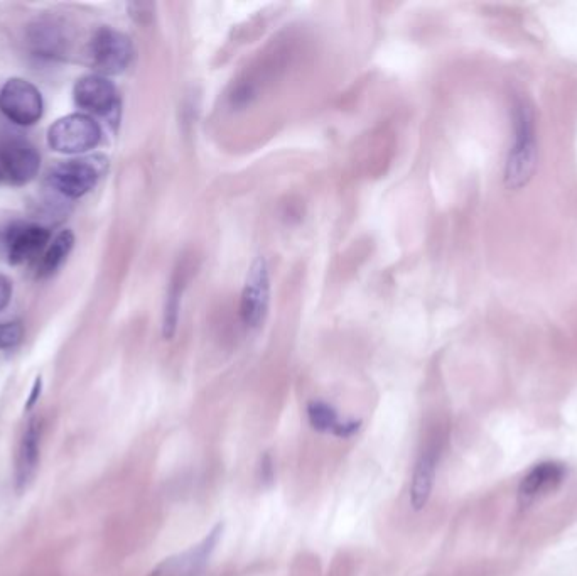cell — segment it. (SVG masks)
<instances>
[{"label":"cell","instance_id":"cell-4","mask_svg":"<svg viewBox=\"0 0 577 576\" xmlns=\"http://www.w3.org/2000/svg\"><path fill=\"white\" fill-rule=\"evenodd\" d=\"M0 110L17 125H34L43 117V97L33 83L12 78L0 92Z\"/></svg>","mask_w":577,"mask_h":576},{"label":"cell","instance_id":"cell-14","mask_svg":"<svg viewBox=\"0 0 577 576\" xmlns=\"http://www.w3.org/2000/svg\"><path fill=\"white\" fill-rule=\"evenodd\" d=\"M73 245H75V235L71 230H63L61 234L56 235L39 262V276L46 278L58 271V267L66 261V257L70 256Z\"/></svg>","mask_w":577,"mask_h":576},{"label":"cell","instance_id":"cell-17","mask_svg":"<svg viewBox=\"0 0 577 576\" xmlns=\"http://www.w3.org/2000/svg\"><path fill=\"white\" fill-rule=\"evenodd\" d=\"M12 298V284L6 276L0 274V311L6 310Z\"/></svg>","mask_w":577,"mask_h":576},{"label":"cell","instance_id":"cell-1","mask_svg":"<svg viewBox=\"0 0 577 576\" xmlns=\"http://www.w3.org/2000/svg\"><path fill=\"white\" fill-rule=\"evenodd\" d=\"M513 120H515V137L505 163L503 183L507 190L520 191L529 185L537 169L534 110L525 100H517L513 105Z\"/></svg>","mask_w":577,"mask_h":576},{"label":"cell","instance_id":"cell-12","mask_svg":"<svg viewBox=\"0 0 577 576\" xmlns=\"http://www.w3.org/2000/svg\"><path fill=\"white\" fill-rule=\"evenodd\" d=\"M223 533V524H218L213 531H211L208 536H206L205 541L196 546L195 549H191L188 553L174 558V560L166 561L162 563L159 568H157L156 573H152V576H188L193 575L196 571L200 570L201 566L205 565L208 558H210L213 549H215L216 544L220 541V536Z\"/></svg>","mask_w":577,"mask_h":576},{"label":"cell","instance_id":"cell-18","mask_svg":"<svg viewBox=\"0 0 577 576\" xmlns=\"http://www.w3.org/2000/svg\"><path fill=\"white\" fill-rule=\"evenodd\" d=\"M132 9V17H135L139 22H147L152 19V4H134L130 6Z\"/></svg>","mask_w":577,"mask_h":576},{"label":"cell","instance_id":"cell-15","mask_svg":"<svg viewBox=\"0 0 577 576\" xmlns=\"http://www.w3.org/2000/svg\"><path fill=\"white\" fill-rule=\"evenodd\" d=\"M308 418L314 430L329 431L333 435H335V431L338 430V426L341 424L335 409L324 403L309 404Z\"/></svg>","mask_w":577,"mask_h":576},{"label":"cell","instance_id":"cell-3","mask_svg":"<svg viewBox=\"0 0 577 576\" xmlns=\"http://www.w3.org/2000/svg\"><path fill=\"white\" fill-rule=\"evenodd\" d=\"M105 171L100 158L71 159L56 166L49 174V185L66 198H80L93 190Z\"/></svg>","mask_w":577,"mask_h":576},{"label":"cell","instance_id":"cell-19","mask_svg":"<svg viewBox=\"0 0 577 576\" xmlns=\"http://www.w3.org/2000/svg\"><path fill=\"white\" fill-rule=\"evenodd\" d=\"M358 430H360V421H350V423H341L338 430L335 431V435L340 436V438H350Z\"/></svg>","mask_w":577,"mask_h":576},{"label":"cell","instance_id":"cell-9","mask_svg":"<svg viewBox=\"0 0 577 576\" xmlns=\"http://www.w3.org/2000/svg\"><path fill=\"white\" fill-rule=\"evenodd\" d=\"M49 230L38 223H14L6 234L7 257L11 264H24L38 257L49 242Z\"/></svg>","mask_w":577,"mask_h":576},{"label":"cell","instance_id":"cell-10","mask_svg":"<svg viewBox=\"0 0 577 576\" xmlns=\"http://www.w3.org/2000/svg\"><path fill=\"white\" fill-rule=\"evenodd\" d=\"M73 98L81 110L97 115L112 114L119 104L114 83L102 75L80 78L73 90Z\"/></svg>","mask_w":577,"mask_h":576},{"label":"cell","instance_id":"cell-8","mask_svg":"<svg viewBox=\"0 0 577 576\" xmlns=\"http://www.w3.org/2000/svg\"><path fill=\"white\" fill-rule=\"evenodd\" d=\"M566 479V465L559 462L537 463L525 473L524 479L518 485V504L520 507H530L537 500L544 499L559 489Z\"/></svg>","mask_w":577,"mask_h":576},{"label":"cell","instance_id":"cell-16","mask_svg":"<svg viewBox=\"0 0 577 576\" xmlns=\"http://www.w3.org/2000/svg\"><path fill=\"white\" fill-rule=\"evenodd\" d=\"M22 330L21 323L17 321H7V323H0V348L7 350V348H14L21 343Z\"/></svg>","mask_w":577,"mask_h":576},{"label":"cell","instance_id":"cell-21","mask_svg":"<svg viewBox=\"0 0 577 576\" xmlns=\"http://www.w3.org/2000/svg\"><path fill=\"white\" fill-rule=\"evenodd\" d=\"M0 180H4V174H2V168H0Z\"/></svg>","mask_w":577,"mask_h":576},{"label":"cell","instance_id":"cell-2","mask_svg":"<svg viewBox=\"0 0 577 576\" xmlns=\"http://www.w3.org/2000/svg\"><path fill=\"white\" fill-rule=\"evenodd\" d=\"M102 139L97 120L87 114L66 115L56 120L48 131V144L61 154H83L92 151Z\"/></svg>","mask_w":577,"mask_h":576},{"label":"cell","instance_id":"cell-13","mask_svg":"<svg viewBox=\"0 0 577 576\" xmlns=\"http://www.w3.org/2000/svg\"><path fill=\"white\" fill-rule=\"evenodd\" d=\"M437 458H439V450L437 446L432 445L426 448L417 460L414 475H412V485H410V504L416 511L424 509L431 499L432 487L436 479Z\"/></svg>","mask_w":577,"mask_h":576},{"label":"cell","instance_id":"cell-5","mask_svg":"<svg viewBox=\"0 0 577 576\" xmlns=\"http://www.w3.org/2000/svg\"><path fill=\"white\" fill-rule=\"evenodd\" d=\"M41 166V156L31 142L19 136H9L0 141V168L4 178L24 185L34 180Z\"/></svg>","mask_w":577,"mask_h":576},{"label":"cell","instance_id":"cell-7","mask_svg":"<svg viewBox=\"0 0 577 576\" xmlns=\"http://www.w3.org/2000/svg\"><path fill=\"white\" fill-rule=\"evenodd\" d=\"M270 284L267 262L259 257L250 267L247 283L243 288L240 315L245 325L259 327L269 308Z\"/></svg>","mask_w":577,"mask_h":576},{"label":"cell","instance_id":"cell-20","mask_svg":"<svg viewBox=\"0 0 577 576\" xmlns=\"http://www.w3.org/2000/svg\"><path fill=\"white\" fill-rule=\"evenodd\" d=\"M41 396V379H36L34 382L33 392H31V396H29V401H27V409L33 408L36 401H38V397Z\"/></svg>","mask_w":577,"mask_h":576},{"label":"cell","instance_id":"cell-6","mask_svg":"<svg viewBox=\"0 0 577 576\" xmlns=\"http://www.w3.org/2000/svg\"><path fill=\"white\" fill-rule=\"evenodd\" d=\"M134 55L132 43L125 34L112 28L98 29L92 39L93 65L103 75H119Z\"/></svg>","mask_w":577,"mask_h":576},{"label":"cell","instance_id":"cell-11","mask_svg":"<svg viewBox=\"0 0 577 576\" xmlns=\"http://www.w3.org/2000/svg\"><path fill=\"white\" fill-rule=\"evenodd\" d=\"M39 443H41V426L38 419H31L22 433L21 443L17 448L16 487L19 492L26 490L38 472Z\"/></svg>","mask_w":577,"mask_h":576}]
</instances>
